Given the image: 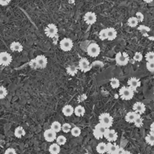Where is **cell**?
I'll list each match as a JSON object with an SVG mask.
<instances>
[{"label":"cell","instance_id":"obj_1","mask_svg":"<svg viewBox=\"0 0 154 154\" xmlns=\"http://www.w3.org/2000/svg\"><path fill=\"white\" fill-rule=\"evenodd\" d=\"M99 123L105 127L106 129H110V127L112 126L113 125V117L108 113H101L99 117Z\"/></svg>","mask_w":154,"mask_h":154},{"label":"cell","instance_id":"obj_2","mask_svg":"<svg viewBox=\"0 0 154 154\" xmlns=\"http://www.w3.org/2000/svg\"><path fill=\"white\" fill-rule=\"evenodd\" d=\"M119 95L123 100L129 101L134 96V90L131 89L129 86H123L119 90Z\"/></svg>","mask_w":154,"mask_h":154},{"label":"cell","instance_id":"obj_3","mask_svg":"<svg viewBox=\"0 0 154 154\" xmlns=\"http://www.w3.org/2000/svg\"><path fill=\"white\" fill-rule=\"evenodd\" d=\"M87 53L91 57H96L99 55L101 52L99 45L96 43H91L87 47Z\"/></svg>","mask_w":154,"mask_h":154},{"label":"cell","instance_id":"obj_4","mask_svg":"<svg viewBox=\"0 0 154 154\" xmlns=\"http://www.w3.org/2000/svg\"><path fill=\"white\" fill-rule=\"evenodd\" d=\"M115 60L119 66H126L129 63V57L126 53H117L115 56Z\"/></svg>","mask_w":154,"mask_h":154},{"label":"cell","instance_id":"obj_5","mask_svg":"<svg viewBox=\"0 0 154 154\" xmlns=\"http://www.w3.org/2000/svg\"><path fill=\"white\" fill-rule=\"evenodd\" d=\"M74 44H73L72 40L68 38H65L63 40H61L59 42V47L63 51H70L72 49Z\"/></svg>","mask_w":154,"mask_h":154},{"label":"cell","instance_id":"obj_6","mask_svg":"<svg viewBox=\"0 0 154 154\" xmlns=\"http://www.w3.org/2000/svg\"><path fill=\"white\" fill-rule=\"evenodd\" d=\"M104 138H105L109 142H114L118 138V135L115 130L106 129L104 132Z\"/></svg>","mask_w":154,"mask_h":154},{"label":"cell","instance_id":"obj_7","mask_svg":"<svg viewBox=\"0 0 154 154\" xmlns=\"http://www.w3.org/2000/svg\"><path fill=\"white\" fill-rule=\"evenodd\" d=\"M58 32V28L55 24H50L45 28V34L47 37L54 38Z\"/></svg>","mask_w":154,"mask_h":154},{"label":"cell","instance_id":"obj_8","mask_svg":"<svg viewBox=\"0 0 154 154\" xmlns=\"http://www.w3.org/2000/svg\"><path fill=\"white\" fill-rule=\"evenodd\" d=\"M12 61V57L8 52H2L0 53V65L7 66L11 64Z\"/></svg>","mask_w":154,"mask_h":154},{"label":"cell","instance_id":"obj_9","mask_svg":"<svg viewBox=\"0 0 154 154\" xmlns=\"http://www.w3.org/2000/svg\"><path fill=\"white\" fill-rule=\"evenodd\" d=\"M84 21L86 22V24H88V25H93V24H94L96 22L97 17H96V14L94 12L89 11L86 12V14H84Z\"/></svg>","mask_w":154,"mask_h":154},{"label":"cell","instance_id":"obj_10","mask_svg":"<svg viewBox=\"0 0 154 154\" xmlns=\"http://www.w3.org/2000/svg\"><path fill=\"white\" fill-rule=\"evenodd\" d=\"M78 66H79V68H80V70L82 72H89L91 69L90 63L89 62L87 59L86 58L80 59V61H79V63H78Z\"/></svg>","mask_w":154,"mask_h":154},{"label":"cell","instance_id":"obj_11","mask_svg":"<svg viewBox=\"0 0 154 154\" xmlns=\"http://www.w3.org/2000/svg\"><path fill=\"white\" fill-rule=\"evenodd\" d=\"M44 138L47 142H53L57 138V133L51 129H47L44 132Z\"/></svg>","mask_w":154,"mask_h":154},{"label":"cell","instance_id":"obj_12","mask_svg":"<svg viewBox=\"0 0 154 154\" xmlns=\"http://www.w3.org/2000/svg\"><path fill=\"white\" fill-rule=\"evenodd\" d=\"M36 63H37L38 68H46L47 65V59L44 55H38L35 58Z\"/></svg>","mask_w":154,"mask_h":154},{"label":"cell","instance_id":"obj_13","mask_svg":"<svg viewBox=\"0 0 154 154\" xmlns=\"http://www.w3.org/2000/svg\"><path fill=\"white\" fill-rule=\"evenodd\" d=\"M133 111H135V113H138V114H142L146 111V107H145V104L140 102V101H137L133 105Z\"/></svg>","mask_w":154,"mask_h":154},{"label":"cell","instance_id":"obj_14","mask_svg":"<svg viewBox=\"0 0 154 154\" xmlns=\"http://www.w3.org/2000/svg\"><path fill=\"white\" fill-rule=\"evenodd\" d=\"M128 85H129V86L131 89L135 90L140 86V81L138 78H131L128 80Z\"/></svg>","mask_w":154,"mask_h":154},{"label":"cell","instance_id":"obj_15","mask_svg":"<svg viewBox=\"0 0 154 154\" xmlns=\"http://www.w3.org/2000/svg\"><path fill=\"white\" fill-rule=\"evenodd\" d=\"M117 36V32L114 28L110 27L107 29V39L109 41H113Z\"/></svg>","mask_w":154,"mask_h":154},{"label":"cell","instance_id":"obj_16","mask_svg":"<svg viewBox=\"0 0 154 154\" xmlns=\"http://www.w3.org/2000/svg\"><path fill=\"white\" fill-rule=\"evenodd\" d=\"M10 48L13 52H18V53H20L24 50L23 45L18 41H13L10 45Z\"/></svg>","mask_w":154,"mask_h":154},{"label":"cell","instance_id":"obj_17","mask_svg":"<svg viewBox=\"0 0 154 154\" xmlns=\"http://www.w3.org/2000/svg\"><path fill=\"white\" fill-rule=\"evenodd\" d=\"M74 107L70 105H66L63 107V113L66 117H70L74 113Z\"/></svg>","mask_w":154,"mask_h":154},{"label":"cell","instance_id":"obj_18","mask_svg":"<svg viewBox=\"0 0 154 154\" xmlns=\"http://www.w3.org/2000/svg\"><path fill=\"white\" fill-rule=\"evenodd\" d=\"M138 114V113H135V111H130V112H128L125 117L126 121L127 123H134V121H135V118L137 117Z\"/></svg>","mask_w":154,"mask_h":154},{"label":"cell","instance_id":"obj_19","mask_svg":"<svg viewBox=\"0 0 154 154\" xmlns=\"http://www.w3.org/2000/svg\"><path fill=\"white\" fill-rule=\"evenodd\" d=\"M118 147H119V146L116 145V144H113L111 142L107 143L106 153H107L108 154H115Z\"/></svg>","mask_w":154,"mask_h":154},{"label":"cell","instance_id":"obj_20","mask_svg":"<svg viewBox=\"0 0 154 154\" xmlns=\"http://www.w3.org/2000/svg\"><path fill=\"white\" fill-rule=\"evenodd\" d=\"M26 135L25 129L22 126L17 127L14 130V135H15L18 138H21L22 137H24Z\"/></svg>","mask_w":154,"mask_h":154},{"label":"cell","instance_id":"obj_21","mask_svg":"<svg viewBox=\"0 0 154 154\" xmlns=\"http://www.w3.org/2000/svg\"><path fill=\"white\" fill-rule=\"evenodd\" d=\"M49 152L51 154H59L60 153V146L56 144H52L49 147Z\"/></svg>","mask_w":154,"mask_h":154},{"label":"cell","instance_id":"obj_22","mask_svg":"<svg viewBox=\"0 0 154 154\" xmlns=\"http://www.w3.org/2000/svg\"><path fill=\"white\" fill-rule=\"evenodd\" d=\"M106 150H107V144L105 143L101 142L96 146V151L99 154L105 153Z\"/></svg>","mask_w":154,"mask_h":154},{"label":"cell","instance_id":"obj_23","mask_svg":"<svg viewBox=\"0 0 154 154\" xmlns=\"http://www.w3.org/2000/svg\"><path fill=\"white\" fill-rule=\"evenodd\" d=\"M85 108H84L83 106L78 105L77 106L74 110V113H75V115L78 116V117H82V116L84 115L85 113Z\"/></svg>","mask_w":154,"mask_h":154},{"label":"cell","instance_id":"obj_24","mask_svg":"<svg viewBox=\"0 0 154 154\" xmlns=\"http://www.w3.org/2000/svg\"><path fill=\"white\" fill-rule=\"evenodd\" d=\"M51 129L53 131H54L56 133H57L62 130V125H61V123H59V122H58V121H54V122L51 124Z\"/></svg>","mask_w":154,"mask_h":154},{"label":"cell","instance_id":"obj_25","mask_svg":"<svg viewBox=\"0 0 154 154\" xmlns=\"http://www.w3.org/2000/svg\"><path fill=\"white\" fill-rule=\"evenodd\" d=\"M127 24L128 25L130 26V27H136L138 24V20H137V18L135 17H131L129 18L128 21H127Z\"/></svg>","mask_w":154,"mask_h":154},{"label":"cell","instance_id":"obj_26","mask_svg":"<svg viewBox=\"0 0 154 154\" xmlns=\"http://www.w3.org/2000/svg\"><path fill=\"white\" fill-rule=\"evenodd\" d=\"M145 140L149 145L153 146L154 145V133L152 132H150L148 135L145 137Z\"/></svg>","mask_w":154,"mask_h":154},{"label":"cell","instance_id":"obj_27","mask_svg":"<svg viewBox=\"0 0 154 154\" xmlns=\"http://www.w3.org/2000/svg\"><path fill=\"white\" fill-rule=\"evenodd\" d=\"M56 140H57V144L59 146L61 145H64L67 141L66 138L63 135H59V136L57 137V138H56Z\"/></svg>","mask_w":154,"mask_h":154},{"label":"cell","instance_id":"obj_28","mask_svg":"<svg viewBox=\"0 0 154 154\" xmlns=\"http://www.w3.org/2000/svg\"><path fill=\"white\" fill-rule=\"evenodd\" d=\"M71 133H72V135L74 137H78L80 136V134H81V130H80L79 127L74 126L71 129Z\"/></svg>","mask_w":154,"mask_h":154},{"label":"cell","instance_id":"obj_29","mask_svg":"<svg viewBox=\"0 0 154 154\" xmlns=\"http://www.w3.org/2000/svg\"><path fill=\"white\" fill-rule=\"evenodd\" d=\"M111 86L113 89H117L120 86V80L117 78H113L111 79Z\"/></svg>","mask_w":154,"mask_h":154},{"label":"cell","instance_id":"obj_30","mask_svg":"<svg viewBox=\"0 0 154 154\" xmlns=\"http://www.w3.org/2000/svg\"><path fill=\"white\" fill-rule=\"evenodd\" d=\"M135 126L136 127H141L143 126V119L142 117H140V114H138L137 117L135 118V121H134Z\"/></svg>","mask_w":154,"mask_h":154},{"label":"cell","instance_id":"obj_31","mask_svg":"<svg viewBox=\"0 0 154 154\" xmlns=\"http://www.w3.org/2000/svg\"><path fill=\"white\" fill-rule=\"evenodd\" d=\"M67 72L69 74H71V75L74 76V74L78 72V68L74 66H69L67 68Z\"/></svg>","mask_w":154,"mask_h":154},{"label":"cell","instance_id":"obj_32","mask_svg":"<svg viewBox=\"0 0 154 154\" xmlns=\"http://www.w3.org/2000/svg\"><path fill=\"white\" fill-rule=\"evenodd\" d=\"M8 95V91L3 86H0V99H5Z\"/></svg>","mask_w":154,"mask_h":154},{"label":"cell","instance_id":"obj_33","mask_svg":"<svg viewBox=\"0 0 154 154\" xmlns=\"http://www.w3.org/2000/svg\"><path fill=\"white\" fill-rule=\"evenodd\" d=\"M72 129V126L69 123H64L63 125H62V131L65 133H68Z\"/></svg>","mask_w":154,"mask_h":154},{"label":"cell","instance_id":"obj_34","mask_svg":"<svg viewBox=\"0 0 154 154\" xmlns=\"http://www.w3.org/2000/svg\"><path fill=\"white\" fill-rule=\"evenodd\" d=\"M99 38L101 41H105L107 39V29H104L100 31Z\"/></svg>","mask_w":154,"mask_h":154},{"label":"cell","instance_id":"obj_35","mask_svg":"<svg viewBox=\"0 0 154 154\" xmlns=\"http://www.w3.org/2000/svg\"><path fill=\"white\" fill-rule=\"evenodd\" d=\"M147 62H153L154 61V52H148L145 56Z\"/></svg>","mask_w":154,"mask_h":154},{"label":"cell","instance_id":"obj_36","mask_svg":"<svg viewBox=\"0 0 154 154\" xmlns=\"http://www.w3.org/2000/svg\"><path fill=\"white\" fill-rule=\"evenodd\" d=\"M134 60L136 61V62H140V61L143 59V55L142 53H140V52H136L133 57Z\"/></svg>","mask_w":154,"mask_h":154},{"label":"cell","instance_id":"obj_37","mask_svg":"<svg viewBox=\"0 0 154 154\" xmlns=\"http://www.w3.org/2000/svg\"><path fill=\"white\" fill-rule=\"evenodd\" d=\"M93 135L96 139H98V140H99V139L102 138L104 137V135L102 134V133L100 132H99V131L96 130V129H94V130H93Z\"/></svg>","mask_w":154,"mask_h":154},{"label":"cell","instance_id":"obj_38","mask_svg":"<svg viewBox=\"0 0 154 154\" xmlns=\"http://www.w3.org/2000/svg\"><path fill=\"white\" fill-rule=\"evenodd\" d=\"M147 70L151 72H154V61L153 62H147Z\"/></svg>","mask_w":154,"mask_h":154},{"label":"cell","instance_id":"obj_39","mask_svg":"<svg viewBox=\"0 0 154 154\" xmlns=\"http://www.w3.org/2000/svg\"><path fill=\"white\" fill-rule=\"evenodd\" d=\"M95 129L98 130L99 132H101L104 135V132H105V131L106 128L105 127H104L103 126L101 125V124H100V123H98L97 125L96 126V127H95Z\"/></svg>","mask_w":154,"mask_h":154},{"label":"cell","instance_id":"obj_40","mask_svg":"<svg viewBox=\"0 0 154 154\" xmlns=\"http://www.w3.org/2000/svg\"><path fill=\"white\" fill-rule=\"evenodd\" d=\"M135 18H136L137 20H138V22H143V20L145 19V16H144V14H143L141 12L138 11L136 13Z\"/></svg>","mask_w":154,"mask_h":154},{"label":"cell","instance_id":"obj_41","mask_svg":"<svg viewBox=\"0 0 154 154\" xmlns=\"http://www.w3.org/2000/svg\"><path fill=\"white\" fill-rule=\"evenodd\" d=\"M138 30L140 31L142 33H145V32H149L150 30V29L147 26H140L138 27Z\"/></svg>","mask_w":154,"mask_h":154},{"label":"cell","instance_id":"obj_42","mask_svg":"<svg viewBox=\"0 0 154 154\" xmlns=\"http://www.w3.org/2000/svg\"><path fill=\"white\" fill-rule=\"evenodd\" d=\"M29 66H30V67H31L32 68H35V69H36V68H38L37 63H36V61H35V59H32V60L29 62Z\"/></svg>","mask_w":154,"mask_h":154},{"label":"cell","instance_id":"obj_43","mask_svg":"<svg viewBox=\"0 0 154 154\" xmlns=\"http://www.w3.org/2000/svg\"><path fill=\"white\" fill-rule=\"evenodd\" d=\"M5 154H17V152H16V150L14 148L10 147V148H8L5 150Z\"/></svg>","mask_w":154,"mask_h":154},{"label":"cell","instance_id":"obj_44","mask_svg":"<svg viewBox=\"0 0 154 154\" xmlns=\"http://www.w3.org/2000/svg\"><path fill=\"white\" fill-rule=\"evenodd\" d=\"M11 2V0H0V5L2 6L8 5Z\"/></svg>","mask_w":154,"mask_h":154},{"label":"cell","instance_id":"obj_45","mask_svg":"<svg viewBox=\"0 0 154 154\" xmlns=\"http://www.w3.org/2000/svg\"><path fill=\"white\" fill-rule=\"evenodd\" d=\"M124 152H125V150H124L123 147H119L117 148L115 154H123V153Z\"/></svg>","mask_w":154,"mask_h":154},{"label":"cell","instance_id":"obj_46","mask_svg":"<svg viewBox=\"0 0 154 154\" xmlns=\"http://www.w3.org/2000/svg\"><path fill=\"white\" fill-rule=\"evenodd\" d=\"M150 132H152L154 133V122L152 123V124L150 125Z\"/></svg>","mask_w":154,"mask_h":154},{"label":"cell","instance_id":"obj_47","mask_svg":"<svg viewBox=\"0 0 154 154\" xmlns=\"http://www.w3.org/2000/svg\"><path fill=\"white\" fill-rule=\"evenodd\" d=\"M153 0H144V2H146V3H151Z\"/></svg>","mask_w":154,"mask_h":154},{"label":"cell","instance_id":"obj_48","mask_svg":"<svg viewBox=\"0 0 154 154\" xmlns=\"http://www.w3.org/2000/svg\"><path fill=\"white\" fill-rule=\"evenodd\" d=\"M123 154H132V153H131L129 152V151H127V150H125V152L123 153Z\"/></svg>","mask_w":154,"mask_h":154},{"label":"cell","instance_id":"obj_49","mask_svg":"<svg viewBox=\"0 0 154 154\" xmlns=\"http://www.w3.org/2000/svg\"><path fill=\"white\" fill-rule=\"evenodd\" d=\"M84 154H89V153H84Z\"/></svg>","mask_w":154,"mask_h":154},{"label":"cell","instance_id":"obj_50","mask_svg":"<svg viewBox=\"0 0 154 154\" xmlns=\"http://www.w3.org/2000/svg\"><path fill=\"white\" fill-rule=\"evenodd\" d=\"M153 80H154V76H153Z\"/></svg>","mask_w":154,"mask_h":154},{"label":"cell","instance_id":"obj_51","mask_svg":"<svg viewBox=\"0 0 154 154\" xmlns=\"http://www.w3.org/2000/svg\"><path fill=\"white\" fill-rule=\"evenodd\" d=\"M153 94H154V93H153Z\"/></svg>","mask_w":154,"mask_h":154}]
</instances>
